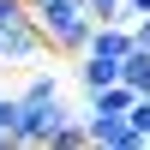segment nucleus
Listing matches in <instances>:
<instances>
[{"label": "nucleus", "mask_w": 150, "mask_h": 150, "mask_svg": "<svg viewBox=\"0 0 150 150\" xmlns=\"http://www.w3.org/2000/svg\"><path fill=\"white\" fill-rule=\"evenodd\" d=\"M0 66H6V60H0Z\"/></svg>", "instance_id": "nucleus-15"}, {"label": "nucleus", "mask_w": 150, "mask_h": 150, "mask_svg": "<svg viewBox=\"0 0 150 150\" xmlns=\"http://www.w3.org/2000/svg\"><path fill=\"white\" fill-rule=\"evenodd\" d=\"M18 96H60V84H54V72H36V78L24 84Z\"/></svg>", "instance_id": "nucleus-10"}, {"label": "nucleus", "mask_w": 150, "mask_h": 150, "mask_svg": "<svg viewBox=\"0 0 150 150\" xmlns=\"http://www.w3.org/2000/svg\"><path fill=\"white\" fill-rule=\"evenodd\" d=\"M78 84H84V90L120 84V60H114V54H78Z\"/></svg>", "instance_id": "nucleus-6"}, {"label": "nucleus", "mask_w": 150, "mask_h": 150, "mask_svg": "<svg viewBox=\"0 0 150 150\" xmlns=\"http://www.w3.org/2000/svg\"><path fill=\"white\" fill-rule=\"evenodd\" d=\"M60 120H66L60 96H12V144H48Z\"/></svg>", "instance_id": "nucleus-2"}, {"label": "nucleus", "mask_w": 150, "mask_h": 150, "mask_svg": "<svg viewBox=\"0 0 150 150\" xmlns=\"http://www.w3.org/2000/svg\"><path fill=\"white\" fill-rule=\"evenodd\" d=\"M84 126H90V144H102V150H144V132L132 126V114H108V120L84 114Z\"/></svg>", "instance_id": "nucleus-4"}, {"label": "nucleus", "mask_w": 150, "mask_h": 150, "mask_svg": "<svg viewBox=\"0 0 150 150\" xmlns=\"http://www.w3.org/2000/svg\"><path fill=\"white\" fill-rule=\"evenodd\" d=\"M120 78H126L138 96H150V48H138V42H132L126 54H120Z\"/></svg>", "instance_id": "nucleus-7"}, {"label": "nucleus", "mask_w": 150, "mask_h": 150, "mask_svg": "<svg viewBox=\"0 0 150 150\" xmlns=\"http://www.w3.org/2000/svg\"><path fill=\"white\" fill-rule=\"evenodd\" d=\"M30 18H36V30H42V42L54 54H84V42L96 30L84 0H30Z\"/></svg>", "instance_id": "nucleus-1"}, {"label": "nucleus", "mask_w": 150, "mask_h": 150, "mask_svg": "<svg viewBox=\"0 0 150 150\" xmlns=\"http://www.w3.org/2000/svg\"><path fill=\"white\" fill-rule=\"evenodd\" d=\"M132 126H138L144 144H150V96H138V102H132Z\"/></svg>", "instance_id": "nucleus-11"}, {"label": "nucleus", "mask_w": 150, "mask_h": 150, "mask_svg": "<svg viewBox=\"0 0 150 150\" xmlns=\"http://www.w3.org/2000/svg\"><path fill=\"white\" fill-rule=\"evenodd\" d=\"M0 132H12V96L0 90Z\"/></svg>", "instance_id": "nucleus-13"}, {"label": "nucleus", "mask_w": 150, "mask_h": 150, "mask_svg": "<svg viewBox=\"0 0 150 150\" xmlns=\"http://www.w3.org/2000/svg\"><path fill=\"white\" fill-rule=\"evenodd\" d=\"M132 42L150 48V12H138V18H132Z\"/></svg>", "instance_id": "nucleus-12"}, {"label": "nucleus", "mask_w": 150, "mask_h": 150, "mask_svg": "<svg viewBox=\"0 0 150 150\" xmlns=\"http://www.w3.org/2000/svg\"><path fill=\"white\" fill-rule=\"evenodd\" d=\"M132 102H138V90H132V84L120 78V84H108V90H90V108H84V114H90V120H108V114H132Z\"/></svg>", "instance_id": "nucleus-5"}, {"label": "nucleus", "mask_w": 150, "mask_h": 150, "mask_svg": "<svg viewBox=\"0 0 150 150\" xmlns=\"http://www.w3.org/2000/svg\"><path fill=\"white\" fill-rule=\"evenodd\" d=\"M84 12H90L96 24H108V18H126V0H84ZM132 24V18H126Z\"/></svg>", "instance_id": "nucleus-9"}, {"label": "nucleus", "mask_w": 150, "mask_h": 150, "mask_svg": "<svg viewBox=\"0 0 150 150\" xmlns=\"http://www.w3.org/2000/svg\"><path fill=\"white\" fill-rule=\"evenodd\" d=\"M48 144H54V150H84V144H90V126L66 114V120H60L54 132H48Z\"/></svg>", "instance_id": "nucleus-8"}, {"label": "nucleus", "mask_w": 150, "mask_h": 150, "mask_svg": "<svg viewBox=\"0 0 150 150\" xmlns=\"http://www.w3.org/2000/svg\"><path fill=\"white\" fill-rule=\"evenodd\" d=\"M138 12H150V0H126V18H138Z\"/></svg>", "instance_id": "nucleus-14"}, {"label": "nucleus", "mask_w": 150, "mask_h": 150, "mask_svg": "<svg viewBox=\"0 0 150 150\" xmlns=\"http://www.w3.org/2000/svg\"><path fill=\"white\" fill-rule=\"evenodd\" d=\"M42 54H48V42H42V30H36V18H18V24L0 30V60L24 66V60H42Z\"/></svg>", "instance_id": "nucleus-3"}]
</instances>
